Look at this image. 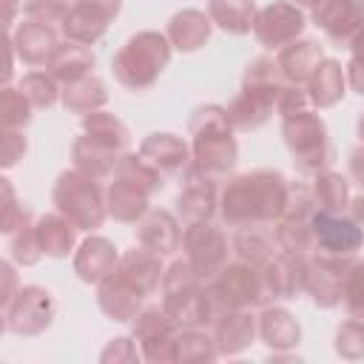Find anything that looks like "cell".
Returning <instances> with one entry per match:
<instances>
[{
	"label": "cell",
	"mask_w": 364,
	"mask_h": 364,
	"mask_svg": "<svg viewBox=\"0 0 364 364\" xmlns=\"http://www.w3.org/2000/svg\"><path fill=\"white\" fill-rule=\"evenodd\" d=\"M290 182L279 171H250L233 176L219 196V216L230 228L279 222L287 210Z\"/></svg>",
	"instance_id": "cell-1"
},
{
	"label": "cell",
	"mask_w": 364,
	"mask_h": 364,
	"mask_svg": "<svg viewBox=\"0 0 364 364\" xmlns=\"http://www.w3.org/2000/svg\"><path fill=\"white\" fill-rule=\"evenodd\" d=\"M284 85H287V80L282 77L276 60H270V57L250 60L245 68V77H242V91L225 108L230 125L239 131L262 128L273 117L279 94L284 91Z\"/></svg>",
	"instance_id": "cell-2"
},
{
	"label": "cell",
	"mask_w": 364,
	"mask_h": 364,
	"mask_svg": "<svg viewBox=\"0 0 364 364\" xmlns=\"http://www.w3.org/2000/svg\"><path fill=\"white\" fill-rule=\"evenodd\" d=\"M191 131V165L208 176H225L233 171L239 145L233 125L222 105H199L188 122Z\"/></svg>",
	"instance_id": "cell-3"
},
{
	"label": "cell",
	"mask_w": 364,
	"mask_h": 364,
	"mask_svg": "<svg viewBox=\"0 0 364 364\" xmlns=\"http://www.w3.org/2000/svg\"><path fill=\"white\" fill-rule=\"evenodd\" d=\"M171 40L162 31H136L134 37H128V43L114 54L111 68H114V80L128 88V91H142L151 88L159 74L168 68L171 63Z\"/></svg>",
	"instance_id": "cell-4"
},
{
	"label": "cell",
	"mask_w": 364,
	"mask_h": 364,
	"mask_svg": "<svg viewBox=\"0 0 364 364\" xmlns=\"http://www.w3.org/2000/svg\"><path fill=\"white\" fill-rule=\"evenodd\" d=\"M51 199L65 219H71L80 230H88V233L102 228V222L108 216V205H105V193L100 188V179H94L77 168L63 171L57 176Z\"/></svg>",
	"instance_id": "cell-5"
},
{
	"label": "cell",
	"mask_w": 364,
	"mask_h": 364,
	"mask_svg": "<svg viewBox=\"0 0 364 364\" xmlns=\"http://www.w3.org/2000/svg\"><path fill=\"white\" fill-rule=\"evenodd\" d=\"M282 136L287 151L293 154V162L301 173H321L333 162V148H330V134L327 125L318 114L310 108L282 117Z\"/></svg>",
	"instance_id": "cell-6"
},
{
	"label": "cell",
	"mask_w": 364,
	"mask_h": 364,
	"mask_svg": "<svg viewBox=\"0 0 364 364\" xmlns=\"http://www.w3.org/2000/svg\"><path fill=\"white\" fill-rule=\"evenodd\" d=\"M208 293L216 304V316L222 310H236V307H256L264 304V290H262V276L259 267L236 259L228 262L210 282Z\"/></svg>",
	"instance_id": "cell-7"
},
{
	"label": "cell",
	"mask_w": 364,
	"mask_h": 364,
	"mask_svg": "<svg viewBox=\"0 0 364 364\" xmlns=\"http://www.w3.org/2000/svg\"><path fill=\"white\" fill-rule=\"evenodd\" d=\"M54 313H57L54 296L40 284H26L3 304V324L17 336H40L43 330L51 327Z\"/></svg>",
	"instance_id": "cell-8"
},
{
	"label": "cell",
	"mask_w": 364,
	"mask_h": 364,
	"mask_svg": "<svg viewBox=\"0 0 364 364\" xmlns=\"http://www.w3.org/2000/svg\"><path fill=\"white\" fill-rule=\"evenodd\" d=\"M182 250L205 284L228 264V236L210 222H188L182 230Z\"/></svg>",
	"instance_id": "cell-9"
},
{
	"label": "cell",
	"mask_w": 364,
	"mask_h": 364,
	"mask_svg": "<svg viewBox=\"0 0 364 364\" xmlns=\"http://www.w3.org/2000/svg\"><path fill=\"white\" fill-rule=\"evenodd\" d=\"M316 210V199L313 191H307L304 185H290V199H287V210L282 213V219L276 222V242L284 253H310L316 247L313 242V225L310 216Z\"/></svg>",
	"instance_id": "cell-10"
},
{
	"label": "cell",
	"mask_w": 364,
	"mask_h": 364,
	"mask_svg": "<svg viewBox=\"0 0 364 364\" xmlns=\"http://www.w3.org/2000/svg\"><path fill=\"white\" fill-rule=\"evenodd\" d=\"M131 330L145 361H176V324L171 321L165 307H142L131 321Z\"/></svg>",
	"instance_id": "cell-11"
},
{
	"label": "cell",
	"mask_w": 364,
	"mask_h": 364,
	"mask_svg": "<svg viewBox=\"0 0 364 364\" xmlns=\"http://www.w3.org/2000/svg\"><path fill=\"white\" fill-rule=\"evenodd\" d=\"M353 262H355L353 256H330V253L304 256V293L313 296L316 307L330 310L341 304L344 276Z\"/></svg>",
	"instance_id": "cell-12"
},
{
	"label": "cell",
	"mask_w": 364,
	"mask_h": 364,
	"mask_svg": "<svg viewBox=\"0 0 364 364\" xmlns=\"http://www.w3.org/2000/svg\"><path fill=\"white\" fill-rule=\"evenodd\" d=\"M310 225H313V242H316L318 253L355 256V250H361V245H364V228L353 216H341V213L316 208L310 216Z\"/></svg>",
	"instance_id": "cell-13"
},
{
	"label": "cell",
	"mask_w": 364,
	"mask_h": 364,
	"mask_svg": "<svg viewBox=\"0 0 364 364\" xmlns=\"http://www.w3.org/2000/svg\"><path fill=\"white\" fill-rule=\"evenodd\" d=\"M307 20H304V11L296 6V3H287V0H276V3H267L264 9L256 11V20H253V37L264 46V48H284L287 43L299 40L301 31H304Z\"/></svg>",
	"instance_id": "cell-14"
},
{
	"label": "cell",
	"mask_w": 364,
	"mask_h": 364,
	"mask_svg": "<svg viewBox=\"0 0 364 364\" xmlns=\"http://www.w3.org/2000/svg\"><path fill=\"white\" fill-rule=\"evenodd\" d=\"M119 6L122 0H74L60 23L65 40L94 46L108 31V23L119 14Z\"/></svg>",
	"instance_id": "cell-15"
},
{
	"label": "cell",
	"mask_w": 364,
	"mask_h": 364,
	"mask_svg": "<svg viewBox=\"0 0 364 364\" xmlns=\"http://www.w3.org/2000/svg\"><path fill=\"white\" fill-rule=\"evenodd\" d=\"M162 307L176 324V330L208 327L216 318V304L208 293V284H191L173 293H162Z\"/></svg>",
	"instance_id": "cell-16"
},
{
	"label": "cell",
	"mask_w": 364,
	"mask_h": 364,
	"mask_svg": "<svg viewBox=\"0 0 364 364\" xmlns=\"http://www.w3.org/2000/svg\"><path fill=\"white\" fill-rule=\"evenodd\" d=\"M304 256L279 250L270 262H264L259 267L264 304L273 301V299H296V293L304 290Z\"/></svg>",
	"instance_id": "cell-17"
},
{
	"label": "cell",
	"mask_w": 364,
	"mask_h": 364,
	"mask_svg": "<svg viewBox=\"0 0 364 364\" xmlns=\"http://www.w3.org/2000/svg\"><path fill=\"white\" fill-rule=\"evenodd\" d=\"M216 176H208L196 171L193 165L185 171L182 191L176 196V213L188 222H210V216L219 210V196H216Z\"/></svg>",
	"instance_id": "cell-18"
},
{
	"label": "cell",
	"mask_w": 364,
	"mask_h": 364,
	"mask_svg": "<svg viewBox=\"0 0 364 364\" xmlns=\"http://www.w3.org/2000/svg\"><path fill=\"white\" fill-rule=\"evenodd\" d=\"M259 333V318L250 313V307L222 310L213 318V338L219 347V355H239L253 344Z\"/></svg>",
	"instance_id": "cell-19"
},
{
	"label": "cell",
	"mask_w": 364,
	"mask_h": 364,
	"mask_svg": "<svg viewBox=\"0 0 364 364\" xmlns=\"http://www.w3.org/2000/svg\"><path fill=\"white\" fill-rule=\"evenodd\" d=\"M313 23L336 46H350L355 40V34L364 28V11H358L347 0H321L313 9Z\"/></svg>",
	"instance_id": "cell-20"
},
{
	"label": "cell",
	"mask_w": 364,
	"mask_h": 364,
	"mask_svg": "<svg viewBox=\"0 0 364 364\" xmlns=\"http://www.w3.org/2000/svg\"><path fill=\"white\" fill-rule=\"evenodd\" d=\"M136 242L156 253V256H168V253H176L179 245H182V228L176 222V216L171 210H162V208H154L148 210L139 222H136Z\"/></svg>",
	"instance_id": "cell-21"
},
{
	"label": "cell",
	"mask_w": 364,
	"mask_h": 364,
	"mask_svg": "<svg viewBox=\"0 0 364 364\" xmlns=\"http://www.w3.org/2000/svg\"><path fill=\"white\" fill-rule=\"evenodd\" d=\"M139 154L162 176H176V173H185L191 168V148L176 134H148L139 142Z\"/></svg>",
	"instance_id": "cell-22"
},
{
	"label": "cell",
	"mask_w": 364,
	"mask_h": 364,
	"mask_svg": "<svg viewBox=\"0 0 364 364\" xmlns=\"http://www.w3.org/2000/svg\"><path fill=\"white\" fill-rule=\"evenodd\" d=\"M142 299L145 296L131 282H125L117 270L97 284V304H100V310L108 318L122 321V324H128V321L136 318V313L142 310Z\"/></svg>",
	"instance_id": "cell-23"
},
{
	"label": "cell",
	"mask_w": 364,
	"mask_h": 364,
	"mask_svg": "<svg viewBox=\"0 0 364 364\" xmlns=\"http://www.w3.org/2000/svg\"><path fill=\"white\" fill-rule=\"evenodd\" d=\"M11 46L17 51V57L26 65H46L54 54V48L60 46V37L54 31V26L48 23H37V20H23L14 31H11Z\"/></svg>",
	"instance_id": "cell-24"
},
{
	"label": "cell",
	"mask_w": 364,
	"mask_h": 364,
	"mask_svg": "<svg viewBox=\"0 0 364 364\" xmlns=\"http://www.w3.org/2000/svg\"><path fill=\"white\" fill-rule=\"evenodd\" d=\"M119 264V253L114 247V242L102 239V236H88L77 253H74V273L85 282V284H100L102 279H108Z\"/></svg>",
	"instance_id": "cell-25"
},
{
	"label": "cell",
	"mask_w": 364,
	"mask_h": 364,
	"mask_svg": "<svg viewBox=\"0 0 364 364\" xmlns=\"http://www.w3.org/2000/svg\"><path fill=\"white\" fill-rule=\"evenodd\" d=\"M321 60H324L321 46L313 40H293L284 48H279V54H276V65L290 85H307V80L313 77V71Z\"/></svg>",
	"instance_id": "cell-26"
},
{
	"label": "cell",
	"mask_w": 364,
	"mask_h": 364,
	"mask_svg": "<svg viewBox=\"0 0 364 364\" xmlns=\"http://www.w3.org/2000/svg\"><path fill=\"white\" fill-rule=\"evenodd\" d=\"M162 256L145 250L142 245L136 250H128L125 256H119V264H117V273L131 282L142 296H151L156 287H162Z\"/></svg>",
	"instance_id": "cell-27"
},
{
	"label": "cell",
	"mask_w": 364,
	"mask_h": 364,
	"mask_svg": "<svg viewBox=\"0 0 364 364\" xmlns=\"http://www.w3.org/2000/svg\"><path fill=\"white\" fill-rule=\"evenodd\" d=\"M91 68H94V51L88 46H82V43H74V40L60 43L54 48L51 60L46 63V71L63 85H71V82L88 77Z\"/></svg>",
	"instance_id": "cell-28"
},
{
	"label": "cell",
	"mask_w": 364,
	"mask_h": 364,
	"mask_svg": "<svg viewBox=\"0 0 364 364\" xmlns=\"http://www.w3.org/2000/svg\"><path fill=\"white\" fill-rule=\"evenodd\" d=\"M34 230H37V242H40L43 256L65 259V256L74 250V245H77V230H80V228L57 210V213L40 216V219L34 222Z\"/></svg>",
	"instance_id": "cell-29"
},
{
	"label": "cell",
	"mask_w": 364,
	"mask_h": 364,
	"mask_svg": "<svg viewBox=\"0 0 364 364\" xmlns=\"http://www.w3.org/2000/svg\"><path fill=\"white\" fill-rule=\"evenodd\" d=\"M210 17L199 9H182L168 23V40L179 51H196L210 40Z\"/></svg>",
	"instance_id": "cell-30"
},
{
	"label": "cell",
	"mask_w": 364,
	"mask_h": 364,
	"mask_svg": "<svg viewBox=\"0 0 364 364\" xmlns=\"http://www.w3.org/2000/svg\"><path fill=\"white\" fill-rule=\"evenodd\" d=\"M259 336L273 353H287L301 341V327L284 307H264L259 316Z\"/></svg>",
	"instance_id": "cell-31"
},
{
	"label": "cell",
	"mask_w": 364,
	"mask_h": 364,
	"mask_svg": "<svg viewBox=\"0 0 364 364\" xmlns=\"http://www.w3.org/2000/svg\"><path fill=\"white\" fill-rule=\"evenodd\" d=\"M344 88H347V74H344L341 63L330 60V57H324L316 65L313 77L307 80V97L316 108H333L336 102H341Z\"/></svg>",
	"instance_id": "cell-32"
},
{
	"label": "cell",
	"mask_w": 364,
	"mask_h": 364,
	"mask_svg": "<svg viewBox=\"0 0 364 364\" xmlns=\"http://www.w3.org/2000/svg\"><path fill=\"white\" fill-rule=\"evenodd\" d=\"M119 156H122V154H117V151H111V148L94 142V139L85 136V134L77 136L74 145H71L74 168L82 171V173H88V176H94V179H105V176H111L114 168H117V162H119Z\"/></svg>",
	"instance_id": "cell-33"
},
{
	"label": "cell",
	"mask_w": 364,
	"mask_h": 364,
	"mask_svg": "<svg viewBox=\"0 0 364 364\" xmlns=\"http://www.w3.org/2000/svg\"><path fill=\"white\" fill-rule=\"evenodd\" d=\"M148 193L139 191L136 185L131 182H122V179H114L105 191V205H108V216H114L117 222H139L151 208H148Z\"/></svg>",
	"instance_id": "cell-34"
},
{
	"label": "cell",
	"mask_w": 364,
	"mask_h": 364,
	"mask_svg": "<svg viewBox=\"0 0 364 364\" xmlns=\"http://www.w3.org/2000/svg\"><path fill=\"white\" fill-rule=\"evenodd\" d=\"M256 3L253 0H208V17L213 26H219L228 34H250L256 20Z\"/></svg>",
	"instance_id": "cell-35"
},
{
	"label": "cell",
	"mask_w": 364,
	"mask_h": 364,
	"mask_svg": "<svg viewBox=\"0 0 364 364\" xmlns=\"http://www.w3.org/2000/svg\"><path fill=\"white\" fill-rule=\"evenodd\" d=\"M82 134L91 136L94 142H100V145L117 151V154H125V151H128V142H131V134H128L125 122L117 119L114 114L102 111V108L82 117Z\"/></svg>",
	"instance_id": "cell-36"
},
{
	"label": "cell",
	"mask_w": 364,
	"mask_h": 364,
	"mask_svg": "<svg viewBox=\"0 0 364 364\" xmlns=\"http://www.w3.org/2000/svg\"><path fill=\"white\" fill-rule=\"evenodd\" d=\"M233 250H236V256H239L242 262H247V264H253V267H262V264L270 262L282 247H279L276 236L264 233L259 225H245V228H239L236 236H233Z\"/></svg>",
	"instance_id": "cell-37"
},
{
	"label": "cell",
	"mask_w": 364,
	"mask_h": 364,
	"mask_svg": "<svg viewBox=\"0 0 364 364\" xmlns=\"http://www.w3.org/2000/svg\"><path fill=\"white\" fill-rule=\"evenodd\" d=\"M65 111L71 114H91V111H100L105 102H108V91H105V82L94 74L71 82V85H63V94H60Z\"/></svg>",
	"instance_id": "cell-38"
},
{
	"label": "cell",
	"mask_w": 364,
	"mask_h": 364,
	"mask_svg": "<svg viewBox=\"0 0 364 364\" xmlns=\"http://www.w3.org/2000/svg\"><path fill=\"white\" fill-rule=\"evenodd\" d=\"M114 179L131 182L139 191H145L148 196L156 193V191H162V173L142 154H122L119 162H117V168H114Z\"/></svg>",
	"instance_id": "cell-39"
},
{
	"label": "cell",
	"mask_w": 364,
	"mask_h": 364,
	"mask_svg": "<svg viewBox=\"0 0 364 364\" xmlns=\"http://www.w3.org/2000/svg\"><path fill=\"white\" fill-rule=\"evenodd\" d=\"M313 199L316 208L341 213L350 208V182L336 171H321L313 179Z\"/></svg>",
	"instance_id": "cell-40"
},
{
	"label": "cell",
	"mask_w": 364,
	"mask_h": 364,
	"mask_svg": "<svg viewBox=\"0 0 364 364\" xmlns=\"http://www.w3.org/2000/svg\"><path fill=\"white\" fill-rule=\"evenodd\" d=\"M219 355L216 338H210L202 327L176 330V361L182 364H205Z\"/></svg>",
	"instance_id": "cell-41"
},
{
	"label": "cell",
	"mask_w": 364,
	"mask_h": 364,
	"mask_svg": "<svg viewBox=\"0 0 364 364\" xmlns=\"http://www.w3.org/2000/svg\"><path fill=\"white\" fill-rule=\"evenodd\" d=\"M31 102L26 100V94L20 88L3 85L0 91V125L3 131H23L31 122Z\"/></svg>",
	"instance_id": "cell-42"
},
{
	"label": "cell",
	"mask_w": 364,
	"mask_h": 364,
	"mask_svg": "<svg viewBox=\"0 0 364 364\" xmlns=\"http://www.w3.org/2000/svg\"><path fill=\"white\" fill-rule=\"evenodd\" d=\"M26 100L34 105V108H51L57 100H60V88H57V80L48 74V71H28L23 74L20 85H17Z\"/></svg>",
	"instance_id": "cell-43"
},
{
	"label": "cell",
	"mask_w": 364,
	"mask_h": 364,
	"mask_svg": "<svg viewBox=\"0 0 364 364\" xmlns=\"http://www.w3.org/2000/svg\"><path fill=\"white\" fill-rule=\"evenodd\" d=\"M43 256L40 250V242H37V230H34V222L17 228L9 233V259L28 267V264H37Z\"/></svg>",
	"instance_id": "cell-44"
},
{
	"label": "cell",
	"mask_w": 364,
	"mask_h": 364,
	"mask_svg": "<svg viewBox=\"0 0 364 364\" xmlns=\"http://www.w3.org/2000/svg\"><path fill=\"white\" fill-rule=\"evenodd\" d=\"M341 301L350 313V318L364 321V262H353L347 276H344V287H341Z\"/></svg>",
	"instance_id": "cell-45"
},
{
	"label": "cell",
	"mask_w": 364,
	"mask_h": 364,
	"mask_svg": "<svg viewBox=\"0 0 364 364\" xmlns=\"http://www.w3.org/2000/svg\"><path fill=\"white\" fill-rule=\"evenodd\" d=\"M336 353L347 361H361L364 358V321L350 318L338 324L336 330Z\"/></svg>",
	"instance_id": "cell-46"
},
{
	"label": "cell",
	"mask_w": 364,
	"mask_h": 364,
	"mask_svg": "<svg viewBox=\"0 0 364 364\" xmlns=\"http://www.w3.org/2000/svg\"><path fill=\"white\" fill-rule=\"evenodd\" d=\"M71 3L68 0H23V17L37 20V23H63L68 14Z\"/></svg>",
	"instance_id": "cell-47"
},
{
	"label": "cell",
	"mask_w": 364,
	"mask_h": 364,
	"mask_svg": "<svg viewBox=\"0 0 364 364\" xmlns=\"http://www.w3.org/2000/svg\"><path fill=\"white\" fill-rule=\"evenodd\" d=\"M0 188H3V196H6V205H3V233L9 236L11 230H17V228H23V225L31 222V210L23 208V205H17L14 188H11L9 179H0Z\"/></svg>",
	"instance_id": "cell-48"
},
{
	"label": "cell",
	"mask_w": 364,
	"mask_h": 364,
	"mask_svg": "<svg viewBox=\"0 0 364 364\" xmlns=\"http://www.w3.org/2000/svg\"><path fill=\"white\" fill-rule=\"evenodd\" d=\"M26 136H23V131H3L0 134V165L3 168H11V165H17L20 159H23V154H26Z\"/></svg>",
	"instance_id": "cell-49"
},
{
	"label": "cell",
	"mask_w": 364,
	"mask_h": 364,
	"mask_svg": "<svg viewBox=\"0 0 364 364\" xmlns=\"http://www.w3.org/2000/svg\"><path fill=\"white\" fill-rule=\"evenodd\" d=\"M307 102H310V97H307V88H301V85H284V91L279 94V102H276V114L279 117H290V114H299V111H304L307 108Z\"/></svg>",
	"instance_id": "cell-50"
},
{
	"label": "cell",
	"mask_w": 364,
	"mask_h": 364,
	"mask_svg": "<svg viewBox=\"0 0 364 364\" xmlns=\"http://www.w3.org/2000/svg\"><path fill=\"white\" fill-rule=\"evenodd\" d=\"M142 358V353L136 350V344L131 341V338H114L105 350H102V355H100V361H139Z\"/></svg>",
	"instance_id": "cell-51"
},
{
	"label": "cell",
	"mask_w": 364,
	"mask_h": 364,
	"mask_svg": "<svg viewBox=\"0 0 364 364\" xmlns=\"http://www.w3.org/2000/svg\"><path fill=\"white\" fill-rule=\"evenodd\" d=\"M344 74H347V85L364 97V60L358 57H350V63L344 65Z\"/></svg>",
	"instance_id": "cell-52"
},
{
	"label": "cell",
	"mask_w": 364,
	"mask_h": 364,
	"mask_svg": "<svg viewBox=\"0 0 364 364\" xmlns=\"http://www.w3.org/2000/svg\"><path fill=\"white\" fill-rule=\"evenodd\" d=\"M347 168H350V176H353V182H355V185L364 191V142H361L358 148H353V151H350Z\"/></svg>",
	"instance_id": "cell-53"
},
{
	"label": "cell",
	"mask_w": 364,
	"mask_h": 364,
	"mask_svg": "<svg viewBox=\"0 0 364 364\" xmlns=\"http://www.w3.org/2000/svg\"><path fill=\"white\" fill-rule=\"evenodd\" d=\"M350 216L364 228V193L358 199H350Z\"/></svg>",
	"instance_id": "cell-54"
},
{
	"label": "cell",
	"mask_w": 364,
	"mask_h": 364,
	"mask_svg": "<svg viewBox=\"0 0 364 364\" xmlns=\"http://www.w3.org/2000/svg\"><path fill=\"white\" fill-rule=\"evenodd\" d=\"M350 51H353V57H358V60H364V28L355 34V40L350 43Z\"/></svg>",
	"instance_id": "cell-55"
},
{
	"label": "cell",
	"mask_w": 364,
	"mask_h": 364,
	"mask_svg": "<svg viewBox=\"0 0 364 364\" xmlns=\"http://www.w3.org/2000/svg\"><path fill=\"white\" fill-rule=\"evenodd\" d=\"M14 9H17V0H6V26H11V17H14Z\"/></svg>",
	"instance_id": "cell-56"
},
{
	"label": "cell",
	"mask_w": 364,
	"mask_h": 364,
	"mask_svg": "<svg viewBox=\"0 0 364 364\" xmlns=\"http://www.w3.org/2000/svg\"><path fill=\"white\" fill-rule=\"evenodd\" d=\"M293 3H296L299 9H310V11H313V9H316L321 0H293Z\"/></svg>",
	"instance_id": "cell-57"
},
{
	"label": "cell",
	"mask_w": 364,
	"mask_h": 364,
	"mask_svg": "<svg viewBox=\"0 0 364 364\" xmlns=\"http://www.w3.org/2000/svg\"><path fill=\"white\" fill-rule=\"evenodd\" d=\"M358 136H361V142H364V111H361V117H358Z\"/></svg>",
	"instance_id": "cell-58"
},
{
	"label": "cell",
	"mask_w": 364,
	"mask_h": 364,
	"mask_svg": "<svg viewBox=\"0 0 364 364\" xmlns=\"http://www.w3.org/2000/svg\"><path fill=\"white\" fill-rule=\"evenodd\" d=\"M347 3H350V6H355L358 11H364V0H347Z\"/></svg>",
	"instance_id": "cell-59"
}]
</instances>
